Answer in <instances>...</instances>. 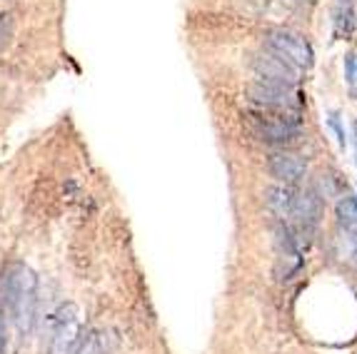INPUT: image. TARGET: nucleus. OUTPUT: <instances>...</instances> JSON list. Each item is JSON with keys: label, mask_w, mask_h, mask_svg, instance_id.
I'll list each match as a JSON object with an SVG mask.
<instances>
[{"label": "nucleus", "mask_w": 357, "mask_h": 354, "mask_svg": "<svg viewBox=\"0 0 357 354\" xmlns=\"http://www.w3.org/2000/svg\"><path fill=\"white\" fill-rule=\"evenodd\" d=\"M252 132L265 142H292L295 137H300L303 125L292 112H252L250 115Z\"/></svg>", "instance_id": "nucleus-2"}, {"label": "nucleus", "mask_w": 357, "mask_h": 354, "mask_svg": "<svg viewBox=\"0 0 357 354\" xmlns=\"http://www.w3.org/2000/svg\"><path fill=\"white\" fill-rule=\"evenodd\" d=\"M8 25H10L8 15H0V43H3V38L8 36Z\"/></svg>", "instance_id": "nucleus-14"}, {"label": "nucleus", "mask_w": 357, "mask_h": 354, "mask_svg": "<svg viewBox=\"0 0 357 354\" xmlns=\"http://www.w3.org/2000/svg\"><path fill=\"white\" fill-rule=\"evenodd\" d=\"M355 257H357V245H355Z\"/></svg>", "instance_id": "nucleus-15"}, {"label": "nucleus", "mask_w": 357, "mask_h": 354, "mask_svg": "<svg viewBox=\"0 0 357 354\" xmlns=\"http://www.w3.org/2000/svg\"><path fill=\"white\" fill-rule=\"evenodd\" d=\"M345 77H347V85H350L352 95H357V58H355V55H347V60H345Z\"/></svg>", "instance_id": "nucleus-11"}, {"label": "nucleus", "mask_w": 357, "mask_h": 354, "mask_svg": "<svg viewBox=\"0 0 357 354\" xmlns=\"http://www.w3.org/2000/svg\"><path fill=\"white\" fill-rule=\"evenodd\" d=\"M248 98H250L255 105L265 107V110L275 112H292L298 115L300 107H303V95L298 93L290 85H278L268 83V80H257L248 88Z\"/></svg>", "instance_id": "nucleus-4"}, {"label": "nucleus", "mask_w": 357, "mask_h": 354, "mask_svg": "<svg viewBox=\"0 0 357 354\" xmlns=\"http://www.w3.org/2000/svg\"><path fill=\"white\" fill-rule=\"evenodd\" d=\"M75 354H100V347H98L96 334L83 337V339H80V344H77Z\"/></svg>", "instance_id": "nucleus-12"}, {"label": "nucleus", "mask_w": 357, "mask_h": 354, "mask_svg": "<svg viewBox=\"0 0 357 354\" xmlns=\"http://www.w3.org/2000/svg\"><path fill=\"white\" fill-rule=\"evenodd\" d=\"M270 175L278 177L280 183H298L300 177L307 170V162H305L300 155L295 153H275L270 155Z\"/></svg>", "instance_id": "nucleus-8"}, {"label": "nucleus", "mask_w": 357, "mask_h": 354, "mask_svg": "<svg viewBox=\"0 0 357 354\" xmlns=\"http://www.w3.org/2000/svg\"><path fill=\"white\" fill-rule=\"evenodd\" d=\"M292 197H295V192L287 187H270L268 192H265V202H268V207L278 217H287V215H290Z\"/></svg>", "instance_id": "nucleus-9"}, {"label": "nucleus", "mask_w": 357, "mask_h": 354, "mask_svg": "<svg viewBox=\"0 0 357 354\" xmlns=\"http://www.w3.org/2000/svg\"><path fill=\"white\" fill-rule=\"evenodd\" d=\"M337 220L340 224H345L347 230L357 227V202L352 197H342L337 202Z\"/></svg>", "instance_id": "nucleus-10"}, {"label": "nucleus", "mask_w": 357, "mask_h": 354, "mask_svg": "<svg viewBox=\"0 0 357 354\" xmlns=\"http://www.w3.org/2000/svg\"><path fill=\"white\" fill-rule=\"evenodd\" d=\"M265 45H268V53L285 60L287 66H292L295 70H307L312 66V47L298 33L270 30V33H265Z\"/></svg>", "instance_id": "nucleus-3"}, {"label": "nucleus", "mask_w": 357, "mask_h": 354, "mask_svg": "<svg viewBox=\"0 0 357 354\" xmlns=\"http://www.w3.org/2000/svg\"><path fill=\"white\" fill-rule=\"evenodd\" d=\"M83 327L77 317V307L73 302L63 305L55 312L53 319V342H50V354H75L77 344L83 339Z\"/></svg>", "instance_id": "nucleus-5"}, {"label": "nucleus", "mask_w": 357, "mask_h": 354, "mask_svg": "<svg viewBox=\"0 0 357 354\" xmlns=\"http://www.w3.org/2000/svg\"><path fill=\"white\" fill-rule=\"evenodd\" d=\"M320 210H322L320 197H317L315 192H312V190H305V192H295V197H292L290 215H287V217L295 220L300 237H303V235H312L317 220H320Z\"/></svg>", "instance_id": "nucleus-6"}, {"label": "nucleus", "mask_w": 357, "mask_h": 354, "mask_svg": "<svg viewBox=\"0 0 357 354\" xmlns=\"http://www.w3.org/2000/svg\"><path fill=\"white\" fill-rule=\"evenodd\" d=\"M8 337H6V305H3V295H0V354H6Z\"/></svg>", "instance_id": "nucleus-13"}, {"label": "nucleus", "mask_w": 357, "mask_h": 354, "mask_svg": "<svg viewBox=\"0 0 357 354\" xmlns=\"http://www.w3.org/2000/svg\"><path fill=\"white\" fill-rule=\"evenodd\" d=\"M252 68L255 72L260 75V80H268V83H278V85H290L295 88L300 80V70H295L292 66H287L285 60H280L278 55L273 53H262V55H255L252 60Z\"/></svg>", "instance_id": "nucleus-7"}, {"label": "nucleus", "mask_w": 357, "mask_h": 354, "mask_svg": "<svg viewBox=\"0 0 357 354\" xmlns=\"http://www.w3.org/2000/svg\"><path fill=\"white\" fill-rule=\"evenodd\" d=\"M36 275L25 265H10L3 277V305L13 312L15 322L28 330L36 312Z\"/></svg>", "instance_id": "nucleus-1"}]
</instances>
